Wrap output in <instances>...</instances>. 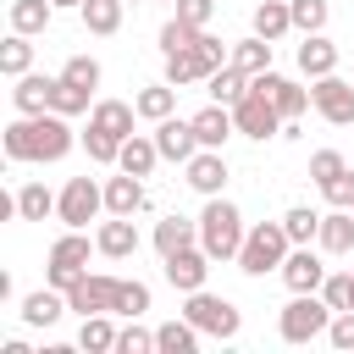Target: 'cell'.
Returning <instances> with one entry per match:
<instances>
[{
	"mask_svg": "<svg viewBox=\"0 0 354 354\" xmlns=\"http://www.w3.org/2000/svg\"><path fill=\"white\" fill-rule=\"evenodd\" d=\"M55 17V0H11V33H44Z\"/></svg>",
	"mask_w": 354,
	"mask_h": 354,
	"instance_id": "27",
	"label": "cell"
},
{
	"mask_svg": "<svg viewBox=\"0 0 354 354\" xmlns=\"http://www.w3.org/2000/svg\"><path fill=\"white\" fill-rule=\"evenodd\" d=\"M232 122H238V133H243V138H260V144H266L271 133H282V111H277V100H271L254 77H249L243 100L232 105Z\"/></svg>",
	"mask_w": 354,
	"mask_h": 354,
	"instance_id": "7",
	"label": "cell"
},
{
	"mask_svg": "<svg viewBox=\"0 0 354 354\" xmlns=\"http://www.w3.org/2000/svg\"><path fill=\"white\" fill-rule=\"evenodd\" d=\"M61 77H66L72 88H88V94H94V88H100V61H94V55H72V61L61 66Z\"/></svg>",
	"mask_w": 354,
	"mask_h": 354,
	"instance_id": "41",
	"label": "cell"
},
{
	"mask_svg": "<svg viewBox=\"0 0 354 354\" xmlns=\"http://www.w3.org/2000/svg\"><path fill=\"white\" fill-rule=\"evenodd\" d=\"M133 116H138V105H127V100H100L88 122H94V127H105L111 138H122V144H127V138H133Z\"/></svg>",
	"mask_w": 354,
	"mask_h": 354,
	"instance_id": "24",
	"label": "cell"
},
{
	"mask_svg": "<svg viewBox=\"0 0 354 354\" xmlns=\"http://www.w3.org/2000/svg\"><path fill=\"white\" fill-rule=\"evenodd\" d=\"M50 111H61V116H77V111H88V88H72L66 77H55V94H50Z\"/></svg>",
	"mask_w": 354,
	"mask_h": 354,
	"instance_id": "42",
	"label": "cell"
},
{
	"mask_svg": "<svg viewBox=\"0 0 354 354\" xmlns=\"http://www.w3.org/2000/svg\"><path fill=\"white\" fill-rule=\"evenodd\" d=\"M66 310H72V304H66V293H61V288H39V293H28V299H22V321H28V326H55Z\"/></svg>",
	"mask_w": 354,
	"mask_h": 354,
	"instance_id": "20",
	"label": "cell"
},
{
	"mask_svg": "<svg viewBox=\"0 0 354 354\" xmlns=\"http://www.w3.org/2000/svg\"><path fill=\"white\" fill-rule=\"evenodd\" d=\"M77 348H88V354L116 348V326H111L105 315H83V326H77Z\"/></svg>",
	"mask_w": 354,
	"mask_h": 354,
	"instance_id": "36",
	"label": "cell"
},
{
	"mask_svg": "<svg viewBox=\"0 0 354 354\" xmlns=\"http://www.w3.org/2000/svg\"><path fill=\"white\" fill-rule=\"evenodd\" d=\"M315 243H321L326 254H348V249H354V210H337V205H332V210L321 216V238H315Z\"/></svg>",
	"mask_w": 354,
	"mask_h": 354,
	"instance_id": "23",
	"label": "cell"
},
{
	"mask_svg": "<svg viewBox=\"0 0 354 354\" xmlns=\"http://www.w3.org/2000/svg\"><path fill=\"white\" fill-rule=\"evenodd\" d=\"M321 194H326V205H337V210H354V166H343L332 183H321Z\"/></svg>",
	"mask_w": 354,
	"mask_h": 354,
	"instance_id": "45",
	"label": "cell"
},
{
	"mask_svg": "<svg viewBox=\"0 0 354 354\" xmlns=\"http://www.w3.org/2000/svg\"><path fill=\"white\" fill-rule=\"evenodd\" d=\"M133 105H138V116H144V122H166V116L177 111V88H171V83L160 77V83L138 88V94H133Z\"/></svg>",
	"mask_w": 354,
	"mask_h": 354,
	"instance_id": "25",
	"label": "cell"
},
{
	"mask_svg": "<svg viewBox=\"0 0 354 354\" xmlns=\"http://www.w3.org/2000/svg\"><path fill=\"white\" fill-rule=\"evenodd\" d=\"M332 315H337V310H332L321 293H293V299L282 304V315H277V332H282V343H310V337H326Z\"/></svg>",
	"mask_w": 354,
	"mask_h": 354,
	"instance_id": "4",
	"label": "cell"
},
{
	"mask_svg": "<svg viewBox=\"0 0 354 354\" xmlns=\"http://www.w3.org/2000/svg\"><path fill=\"white\" fill-rule=\"evenodd\" d=\"M221 183H227V155L221 149H199L188 160V188L210 199V194H221Z\"/></svg>",
	"mask_w": 354,
	"mask_h": 354,
	"instance_id": "18",
	"label": "cell"
},
{
	"mask_svg": "<svg viewBox=\"0 0 354 354\" xmlns=\"http://www.w3.org/2000/svg\"><path fill=\"white\" fill-rule=\"evenodd\" d=\"M50 94H55V77H44V72H22V77H11V105H17V116H39V111H50Z\"/></svg>",
	"mask_w": 354,
	"mask_h": 354,
	"instance_id": "14",
	"label": "cell"
},
{
	"mask_svg": "<svg viewBox=\"0 0 354 354\" xmlns=\"http://www.w3.org/2000/svg\"><path fill=\"white\" fill-rule=\"evenodd\" d=\"M282 227H288L293 243H315V238H321V216H315L310 205H293V210L282 216Z\"/></svg>",
	"mask_w": 354,
	"mask_h": 354,
	"instance_id": "39",
	"label": "cell"
},
{
	"mask_svg": "<svg viewBox=\"0 0 354 354\" xmlns=\"http://www.w3.org/2000/svg\"><path fill=\"white\" fill-rule=\"evenodd\" d=\"M299 72H304V77L337 72V44H332L326 33H304V44H299Z\"/></svg>",
	"mask_w": 354,
	"mask_h": 354,
	"instance_id": "19",
	"label": "cell"
},
{
	"mask_svg": "<svg viewBox=\"0 0 354 354\" xmlns=\"http://www.w3.org/2000/svg\"><path fill=\"white\" fill-rule=\"evenodd\" d=\"M288 28H293V6H288V0H260V6H254V33H260V39L277 44Z\"/></svg>",
	"mask_w": 354,
	"mask_h": 354,
	"instance_id": "29",
	"label": "cell"
},
{
	"mask_svg": "<svg viewBox=\"0 0 354 354\" xmlns=\"http://www.w3.org/2000/svg\"><path fill=\"white\" fill-rule=\"evenodd\" d=\"M55 199L61 194H50L44 183H22L17 188V216L22 221H44V216H55Z\"/></svg>",
	"mask_w": 354,
	"mask_h": 354,
	"instance_id": "32",
	"label": "cell"
},
{
	"mask_svg": "<svg viewBox=\"0 0 354 354\" xmlns=\"http://www.w3.org/2000/svg\"><path fill=\"white\" fill-rule=\"evenodd\" d=\"M199 33H205V28H194V22H183V17H171V22L160 28V55H177V50H194V44H199Z\"/></svg>",
	"mask_w": 354,
	"mask_h": 354,
	"instance_id": "37",
	"label": "cell"
},
{
	"mask_svg": "<svg viewBox=\"0 0 354 354\" xmlns=\"http://www.w3.org/2000/svg\"><path fill=\"white\" fill-rule=\"evenodd\" d=\"M177 17L194 22V28H205V22L216 17V0H177Z\"/></svg>",
	"mask_w": 354,
	"mask_h": 354,
	"instance_id": "49",
	"label": "cell"
},
{
	"mask_svg": "<svg viewBox=\"0 0 354 354\" xmlns=\"http://www.w3.org/2000/svg\"><path fill=\"white\" fill-rule=\"evenodd\" d=\"M155 144H160V160H194L199 155V133H194V116L183 122V116H166V122H155Z\"/></svg>",
	"mask_w": 354,
	"mask_h": 354,
	"instance_id": "12",
	"label": "cell"
},
{
	"mask_svg": "<svg viewBox=\"0 0 354 354\" xmlns=\"http://www.w3.org/2000/svg\"><path fill=\"white\" fill-rule=\"evenodd\" d=\"M254 83H260V88H266V94L277 100L282 122H299V116H304V111L315 105V100H310V88H299V83H288V77H277V72H260Z\"/></svg>",
	"mask_w": 354,
	"mask_h": 354,
	"instance_id": "15",
	"label": "cell"
},
{
	"mask_svg": "<svg viewBox=\"0 0 354 354\" xmlns=\"http://www.w3.org/2000/svg\"><path fill=\"white\" fill-rule=\"evenodd\" d=\"M0 72H6V77L33 72V39H28V33H11V39L0 44Z\"/></svg>",
	"mask_w": 354,
	"mask_h": 354,
	"instance_id": "34",
	"label": "cell"
},
{
	"mask_svg": "<svg viewBox=\"0 0 354 354\" xmlns=\"http://www.w3.org/2000/svg\"><path fill=\"white\" fill-rule=\"evenodd\" d=\"M243 216H238V205L232 199H221V194H210L205 199V210H199V249L210 254V260H238V249H243Z\"/></svg>",
	"mask_w": 354,
	"mask_h": 354,
	"instance_id": "2",
	"label": "cell"
},
{
	"mask_svg": "<svg viewBox=\"0 0 354 354\" xmlns=\"http://www.w3.org/2000/svg\"><path fill=\"white\" fill-rule=\"evenodd\" d=\"M66 304L77 310V315H111L116 310V277H77L72 288H66Z\"/></svg>",
	"mask_w": 354,
	"mask_h": 354,
	"instance_id": "10",
	"label": "cell"
},
{
	"mask_svg": "<svg viewBox=\"0 0 354 354\" xmlns=\"http://www.w3.org/2000/svg\"><path fill=\"white\" fill-rule=\"evenodd\" d=\"M194 133H199V149H221L232 133H238V122H232V105H221V100H210L199 116H194Z\"/></svg>",
	"mask_w": 354,
	"mask_h": 354,
	"instance_id": "16",
	"label": "cell"
},
{
	"mask_svg": "<svg viewBox=\"0 0 354 354\" xmlns=\"http://www.w3.org/2000/svg\"><path fill=\"white\" fill-rule=\"evenodd\" d=\"M155 348L160 354H194L199 348V326L183 315V321H166V326H155Z\"/></svg>",
	"mask_w": 354,
	"mask_h": 354,
	"instance_id": "28",
	"label": "cell"
},
{
	"mask_svg": "<svg viewBox=\"0 0 354 354\" xmlns=\"http://www.w3.org/2000/svg\"><path fill=\"white\" fill-rule=\"evenodd\" d=\"M293 6V28L299 33H321L326 28V0H288Z\"/></svg>",
	"mask_w": 354,
	"mask_h": 354,
	"instance_id": "44",
	"label": "cell"
},
{
	"mask_svg": "<svg viewBox=\"0 0 354 354\" xmlns=\"http://www.w3.org/2000/svg\"><path fill=\"white\" fill-rule=\"evenodd\" d=\"M149 348H155V332H144L138 315H133V326L116 332V354H149Z\"/></svg>",
	"mask_w": 354,
	"mask_h": 354,
	"instance_id": "46",
	"label": "cell"
},
{
	"mask_svg": "<svg viewBox=\"0 0 354 354\" xmlns=\"http://www.w3.org/2000/svg\"><path fill=\"white\" fill-rule=\"evenodd\" d=\"M326 343H332V348H354V310H337V315H332Z\"/></svg>",
	"mask_w": 354,
	"mask_h": 354,
	"instance_id": "48",
	"label": "cell"
},
{
	"mask_svg": "<svg viewBox=\"0 0 354 354\" xmlns=\"http://www.w3.org/2000/svg\"><path fill=\"white\" fill-rule=\"evenodd\" d=\"M282 282H288L293 293H321V282H326L321 254H315L310 243H293V249H288V260H282Z\"/></svg>",
	"mask_w": 354,
	"mask_h": 354,
	"instance_id": "11",
	"label": "cell"
},
{
	"mask_svg": "<svg viewBox=\"0 0 354 354\" xmlns=\"http://www.w3.org/2000/svg\"><path fill=\"white\" fill-rule=\"evenodd\" d=\"M88 249H100V243H88L83 238V227H66L55 243H50V266H44V277H50V288H72L83 271H88Z\"/></svg>",
	"mask_w": 354,
	"mask_h": 354,
	"instance_id": "6",
	"label": "cell"
},
{
	"mask_svg": "<svg viewBox=\"0 0 354 354\" xmlns=\"http://www.w3.org/2000/svg\"><path fill=\"white\" fill-rule=\"evenodd\" d=\"M199 77H210V66L199 61V50H177V55H166V83H171V88L199 83Z\"/></svg>",
	"mask_w": 354,
	"mask_h": 354,
	"instance_id": "35",
	"label": "cell"
},
{
	"mask_svg": "<svg viewBox=\"0 0 354 354\" xmlns=\"http://www.w3.org/2000/svg\"><path fill=\"white\" fill-rule=\"evenodd\" d=\"M72 127L61 111H39V116H17L6 127V155L11 160H61L72 149Z\"/></svg>",
	"mask_w": 354,
	"mask_h": 354,
	"instance_id": "1",
	"label": "cell"
},
{
	"mask_svg": "<svg viewBox=\"0 0 354 354\" xmlns=\"http://www.w3.org/2000/svg\"><path fill=\"white\" fill-rule=\"evenodd\" d=\"M155 160H160V144H155V138H144V133H133V138L122 144V155H116V166H122V171H133V177H149V171H155Z\"/></svg>",
	"mask_w": 354,
	"mask_h": 354,
	"instance_id": "26",
	"label": "cell"
},
{
	"mask_svg": "<svg viewBox=\"0 0 354 354\" xmlns=\"http://www.w3.org/2000/svg\"><path fill=\"white\" fill-rule=\"evenodd\" d=\"M232 66H243L249 77H260V72H271V39H238L232 44Z\"/></svg>",
	"mask_w": 354,
	"mask_h": 354,
	"instance_id": "33",
	"label": "cell"
},
{
	"mask_svg": "<svg viewBox=\"0 0 354 354\" xmlns=\"http://www.w3.org/2000/svg\"><path fill=\"white\" fill-rule=\"evenodd\" d=\"M183 315H188V321H194L199 332L221 337V343H232V337H238V326H243L238 304H232V299H221V293H205V288H194V293H188Z\"/></svg>",
	"mask_w": 354,
	"mask_h": 354,
	"instance_id": "5",
	"label": "cell"
},
{
	"mask_svg": "<svg viewBox=\"0 0 354 354\" xmlns=\"http://www.w3.org/2000/svg\"><path fill=\"white\" fill-rule=\"evenodd\" d=\"M105 210H111V216H133V210H144V183H138L133 171H116V177L105 183Z\"/></svg>",
	"mask_w": 354,
	"mask_h": 354,
	"instance_id": "21",
	"label": "cell"
},
{
	"mask_svg": "<svg viewBox=\"0 0 354 354\" xmlns=\"http://www.w3.org/2000/svg\"><path fill=\"white\" fill-rule=\"evenodd\" d=\"M205 277H210V254H205L199 243H188V249L166 254V282H171L177 293H194V288H205Z\"/></svg>",
	"mask_w": 354,
	"mask_h": 354,
	"instance_id": "13",
	"label": "cell"
},
{
	"mask_svg": "<svg viewBox=\"0 0 354 354\" xmlns=\"http://www.w3.org/2000/svg\"><path fill=\"white\" fill-rule=\"evenodd\" d=\"M83 149H88V160H94V166H116V155H122V138H111L105 127H94V122H88V133H83Z\"/></svg>",
	"mask_w": 354,
	"mask_h": 354,
	"instance_id": "38",
	"label": "cell"
},
{
	"mask_svg": "<svg viewBox=\"0 0 354 354\" xmlns=\"http://www.w3.org/2000/svg\"><path fill=\"white\" fill-rule=\"evenodd\" d=\"M188 243H199V221H188V216H160V221H155V249H160V260L177 254V249H188Z\"/></svg>",
	"mask_w": 354,
	"mask_h": 354,
	"instance_id": "22",
	"label": "cell"
},
{
	"mask_svg": "<svg viewBox=\"0 0 354 354\" xmlns=\"http://www.w3.org/2000/svg\"><path fill=\"white\" fill-rule=\"evenodd\" d=\"M321 299H326L332 310H354V271L326 277V282H321Z\"/></svg>",
	"mask_w": 354,
	"mask_h": 354,
	"instance_id": "43",
	"label": "cell"
},
{
	"mask_svg": "<svg viewBox=\"0 0 354 354\" xmlns=\"http://www.w3.org/2000/svg\"><path fill=\"white\" fill-rule=\"evenodd\" d=\"M77 17H83V28H88V33L111 39V33L122 28V0H83V6H77Z\"/></svg>",
	"mask_w": 354,
	"mask_h": 354,
	"instance_id": "30",
	"label": "cell"
},
{
	"mask_svg": "<svg viewBox=\"0 0 354 354\" xmlns=\"http://www.w3.org/2000/svg\"><path fill=\"white\" fill-rule=\"evenodd\" d=\"M310 100H315V111H321L332 127H354V77L326 72V77H315Z\"/></svg>",
	"mask_w": 354,
	"mask_h": 354,
	"instance_id": "9",
	"label": "cell"
},
{
	"mask_svg": "<svg viewBox=\"0 0 354 354\" xmlns=\"http://www.w3.org/2000/svg\"><path fill=\"white\" fill-rule=\"evenodd\" d=\"M343 166H348V160H343L337 149H315V155H310V177H315V183H332Z\"/></svg>",
	"mask_w": 354,
	"mask_h": 354,
	"instance_id": "47",
	"label": "cell"
},
{
	"mask_svg": "<svg viewBox=\"0 0 354 354\" xmlns=\"http://www.w3.org/2000/svg\"><path fill=\"white\" fill-rule=\"evenodd\" d=\"M100 210H105V188H100L94 177H72V183L61 188V199H55V216H61L66 227H88Z\"/></svg>",
	"mask_w": 354,
	"mask_h": 354,
	"instance_id": "8",
	"label": "cell"
},
{
	"mask_svg": "<svg viewBox=\"0 0 354 354\" xmlns=\"http://www.w3.org/2000/svg\"><path fill=\"white\" fill-rule=\"evenodd\" d=\"M94 243H100L105 260H127V254H138V227H133V216H111V221H100Z\"/></svg>",
	"mask_w": 354,
	"mask_h": 354,
	"instance_id": "17",
	"label": "cell"
},
{
	"mask_svg": "<svg viewBox=\"0 0 354 354\" xmlns=\"http://www.w3.org/2000/svg\"><path fill=\"white\" fill-rule=\"evenodd\" d=\"M205 83H210V100H221V105H238V100H243V88H249V72L227 61V66H216Z\"/></svg>",
	"mask_w": 354,
	"mask_h": 354,
	"instance_id": "31",
	"label": "cell"
},
{
	"mask_svg": "<svg viewBox=\"0 0 354 354\" xmlns=\"http://www.w3.org/2000/svg\"><path fill=\"white\" fill-rule=\"evenodd\" d=\"M288 249H293V238H288V227H282V221H254V227L243 232V249H238V271H243V277H266V271H282Z\"/></svg>",
	"mask_w": 354,
	"mask_h": 354,
	"instance_id": "3",
	"label": "cell"
},
{
	"mask_svg": "<svg viewBox=\"0 0 354 354\" xmlns=\"http://www.w3.org/2000/svg\"><path fill=\"white\" fill-rule=\"evenodd\" d=\"M61 6H72V11H77V6H83V0H55V11H61Z\"/></svg>",
	"mask_w": 354,
	"mask_h": 354,
	"instance_id": "50",
	"label": "cell"
},
{
	"mask_svg": "<svg viewBox=\"0 0 354 354\" xmlns=\"http://www.w3.org/2000/svg\"><path fill=\"white\" fill-rule=\"evenodd\" d=\"M144 310H149V288H144L138 277H133V282L116 277V310H111V315H144Z\"/></svg>",
	"mask_w": 354,
	"mask_h": 354,
	"instance_id": "40",
	"label": "cell"
}]
</instances>
